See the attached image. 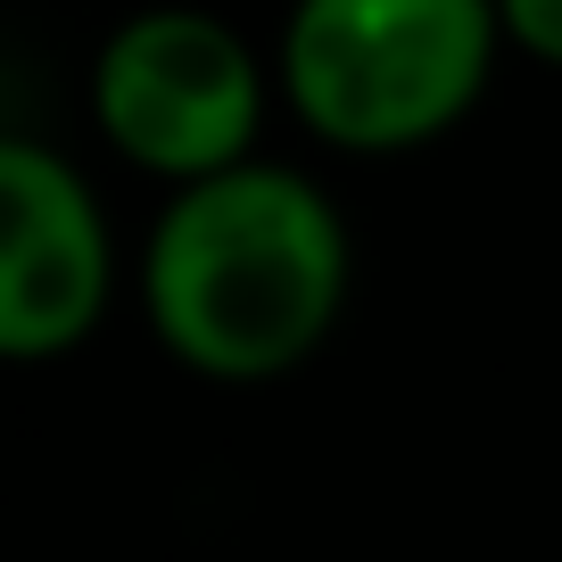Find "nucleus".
Masks as SVG:
<instances>
[{
	"label": "nucleus",
	"instance_id": "f257e3e1",
	"mask_svg": "<svg viewBox=\"0 0 562 562\" xmlns=\"http://www.w3.org/2000/svg\"><path fill=\"white\" fill-rule=\"evenodd\" d=\"M356 248L331 191L281 158L182 182L140 240V315L199 381H281L331 339Z\"/></svg>",
	"mask_w": 562,
	"mask_h": 562
},
{
	"label": "nucleus",
	"instance_id": "f03ea898",
	"mask_svg": "<svg viewBox=\"0 0 562 562\" xmlns=\"http://www.w3.org/2000/svg\"><path fill=\"white\" fill-rule=\"evenodd\" d=\"M496 50V0H290L273 83L323 149L397 158L472 116Z\"/></svg>",
	"mask_w": 562,
	"mask_h": 562
},
{
	"label": "nucleus",
	"instance_id": "39448f33",
	"mask_svg": "<svg viewBox=\"0 0 562 562\" xmlns=\"http://www.w3.org/2000/svg\"><path fill=\"white\" fill-rule=\"evenodd\" d=\"M496 18H505V50L562 75V0H496Z\"/></svg>",
	"mask_w": 562,
	"mask_h": 562
},
{
	"label": "nucleus",
	"instance_id": "7ed1b4c3",
	"mask_svg": "<svg viewBox=\"0 0 562 562\" xmlns=\"http://www.w3.org/2000/svg\"><path fill=\"white\" fill-rule=\"evenodd\" d=\"M265 58L215 9H133L108 25L91 58V124L124 166L158 175L166 191L207 182L257 158L265 133Z\"/></svg>",
	"mask_w": 562,
	"mask_h": 562
},
{
	"label": "nucleus",
	"instance_id": "20e7f679",
	"mask_svg": "<svg viewBox=\"0 0 562 562\" xmlns=\"http://www.w3.org/2000/svg\"><path fill=\"white\" fill-rule=\"evenodd\" d=\"M116 299V240L100 191L67 149L34 133L0 140V356L50 364L100 331Z\"/></svg>",
	"mask_w": 562,
	"mask_h": 562
}]
</instances>
